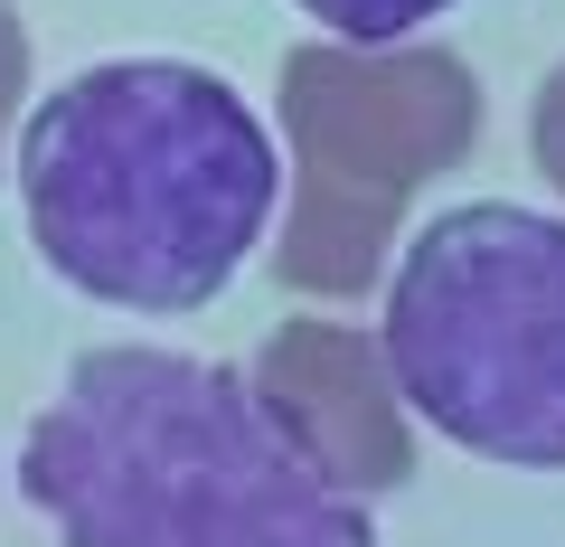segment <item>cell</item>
Wrapping results in <instances>:
<instances>
[{
  "mask_svg": "<svg viewBox=\"0 0 565 547\" xmlns=\"http://www.w3.org/2000/svg\"><path fill=\"white\" fill-rule=\"evenodd\" d=\"M57 547H377L255 378L180 349H85L20 444Z\"/></svg>",
  "mask_w": 565,
  "mask_h": 547,
  "instance_id": "cell-1",
  "label": "cell"
},
{
  "mask_svg": "<svg viewBox=\"0 0 565 547\" xmlns=\"http://www.w3.org/2000/svg\"><path fill=\"white\" fill-rule=\"evenodd\" d=\"M274 143L207 66L114 57L39 95L20 133L29 236L76 293L199 312L274 218Z\"/></svg>",
  "mask_w": 565,
  "mask_h": 547,
  "instance_id": "cell-2",
  "label": "cell"
},
{
  "mask_svg": "<svg viewBox=\"0 0 565 547\" xmlns=\"http://www.w3.org/2000/svg\"><path fill=\"white\" fill-rule=\"evenodd\" d=\"M386 368L462 453L565 472V218L509 199L434 218L386 293Z\"/></svg>",
  "mask_w": 565,
  "mask_h": 547,
  "instance_id": "cell-3",
  "label": "cell"
},
{
  "mask_svg": "<svg viewBox=\"0 0 565 547\" xmlns=\"http://www.w3.org/2000/svg\"><path fill=\"white\" fill-rule=\"evenodd\" d=\"M481 133V76L444 48H349L311 39L282 57V143H292V218H282L274 274L292 293L377 284L396 208L434 170H452Z\"/></svg>",
  "mask_w": 565,
  "mask_h": 547,
  "instance_id": "cell-4",
  "label": "cell"
},
{
  "mask_svg": "<svg viewBox=\"0 0 565 547\" xmlns=\"http://www.w3.org/2000/svg\"><path fill=\"white\" fill-rule=\"evenodd\" d=\"M255 397L282 415V434L311 453L340 491H396L415 472V434H405V397L386 340L349 322H282L264 340Z\"/></svg>",
  "mask_w": 565,
  "mask_h": 547,
  "instance_id": "cell-5",
  "label": "cell"
},
{
  "mask_svg": "<svg viewBox=\"0 0 565 547\" xmlns=\"http://www.w3.org/2000/svg\"><path fill=\"white\" fill-rule=\"evenodd\" d=\"M302 10L330 29V39H349V48H396L405 29H424L444 0H302Z\"/></svg>",
  "mask_w": 565,
  "mask_h": 547,
  "instance_id": "cell-6",
  "label": "cell"
},
{
  "mask_svg": "<svg viewBox=\"0 0 565 547\" xmlns=\"http://www.w3.org/2000/svg\"><path fill=\"white\" fill-rule=\"evenodd\" d=\"M527 143H537V170L565 189V66L537 85V114H527Z\"/></svg>",
  "mask_w": 565,
  "mask_h": 547,
  "instance_id": "cell-7",
  "label": "cell"
},
{
  "mask_svg": "<svg viewBox=\"0 0 565 547\" xmlns=\"http://www.w3.org/2000/svg\"><path fill=\"white\" fill-rule=\"evenodd\" d=\"M20 95H29V29H20V10L0 0V143H10V123H20Z\"/></svg>",
  "mask_w": 565,
  "mask_h": 547,
  "instance_id": "cell-8",
  "label": "cell"
}]
</instances>
